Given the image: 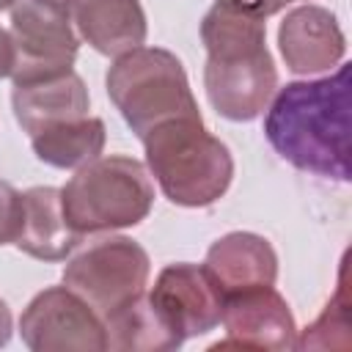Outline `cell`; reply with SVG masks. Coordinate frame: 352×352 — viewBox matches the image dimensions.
Returning a JSON list of instances; mask_svg holds the SVG:
<instances>
[{"mask_svg": "<svg viewBox=\"0 0 352 352\" xmlns=\"http://www.w3.org/2000/svg\"><path fill=\"white\" fill-rule=\"evenodd\" d=\"M19 206H22V192L14 184L0 179V245H8L16 239Z\"/></svg>", "mask_w": 352, "mask_h": 352, "instance_id": "obj_18", "label": "cell"}, {"mask_svg": "<svg viewBox=\"0 0 352 352\" xmlns=\"http://www.w3.org/2000/svg\"><path fill=\"white\" fill-rule=\"evenodd\" d=\"M289 3H294V0H272V11L278 14V11H280V8H286Z\"/></svg>", "mask_w": 352, "mask_h": 352, "instance_id": "obj_21", "label": "cell"}, {"mask_svg": "<svg viewBox=\"0 0 352 352\" xmlns=\"http://www.w3.org/2000/svg\"><path fill=\"white\" fill-rule=\"evenodd\" d=\"M14 63H16V52H14V44H11V33L6 28H0V80L11 77Z\"/></svg>", "mask_w": 352, "mask_h": 352, "instance_id": "obj_19", "label": "cell"}, {"mask_svg": "<svg viewBox=\"0 0 352 352\" xmlns=\"http://www.w3.org/2000/svg\"><path fill=\"white\" fill-rule=\"evenodd\" d=\"M143 148L148 176L176 206H212L231 187L234 157L220 138L206 132L201 116L157 124L143 138Z\"/></svg>", "mask_w": 352, "mask_h": 352, "instance_id": "obj_3", "label": "cell"}, {"mask_svg": "<svg viewBox=\"0 0 352 352\" xmlns=\"http://www.w3.org/2000/svg\"><path fill=\"white\" fill-rule=\"evenodd\" d=\"M104 121L85 116L80 121L38 132L30 138L36 160H41L50 168H82L85 162L96 160L104 148Z\"/></svg>", "mask_w": 352, "mask_h": 352, "instance_id": "obj_17", "label": "cell"}, {"mask_svg": "<svg viewBox=\"0 0 352 352\" xmlns=\"http://www.w3.org/2000/svg\"><path fill=\"white\" fill-rule=\"evenodd\" d=\"M107 96L143 140L157 124L170 118H198L182 60L162 47H135L113 60L104 77Z\"/></svg>", "mask_w": 352, "mask_h": 352, "instance_id": "obj_4", "label": "cell"}, {"mask_svg": "<svg viewBox=\"0 0 352 352\" xmlns=\"http://www.w3.org/2000/svg\"><path fill=\"white\" fill-rule=\"evenodd\" d=\"M8 33L16 52L14 82L50 77L74 66L80 36L69 16V0H14Z\"/></svg>", "mask_w": 352, "mask_h": 352, "instance_id": "obj_7", "label": "cell"}, {"mask_svg": "<svg viewBox=\"0 0 352 352\" xmlns=\"http://www.w3.org/2000/svg\"><path fill=\"white\" fill-rule=\"evenodd\" d=\"M204 267L217 289L228 294L253 286H272L278 278V253L258 234L231 231L209 245Z\"/></svg>", "mask_w": 352, "mask_h": 352, "instance_id": "obj_14", "label": "cell"}, {"mask_svg": "<svg viewBox=\"0 0 352 352\" xmlns=\"http://www.w3.org/2000/svg\"><path fill=\"white\" fill-rule=\"evenodd\" d=\"M220 322L226 327V338L212 349H264L283 352L294 349L297 324L289 302L275 286H253L242 292L223 294Z\"/></svg>", "mask_w": 352, "mask_h": 352, "instance_id": "obj_9", "label": "cell"}, {"mask_svg": "<svg viewBox=\"0 0 352 352\" xmlns=\"http://www.w3.org/2000/svg\"><path fill=\"white\" fill-rule=\"evenodd\" d=\"M278 50L286 69L294 74H319L338 66L346 55V36L336 19L322 6L292 8L278 28Z\"/></svg>", "mask_w": 352, "mask_h": 352, "instance_id": "obj_11", "label": "cell"}, {"mask_svg": "<svg viewBox=\"0 0 352 352\" xmlns=\"http://www.w3.org/2000/svg\"><path fill=\"white\" fill-rule=\"evenodd\" d=\"M19 336L33 352L107 349L104 319L66 286H50L28 302L19 316Z\"/></svg>", "mask_w": 352, "mask_h": 352, "instance_id": "obj_8", "label": "cell"}, {"mask_svg": "<svg viewBox=\"0 0 352 352\" xmlns=\"http://www.w3.org/2000/svg\"><path fill=\"white\" fill-rule=\"evenodd\" d=\"M146 297L182 341L204 336L220 324L223 292L206 267L190 261L168 264L160 270Z\"/></svg>", "mask_w": 352, "mask_h": 352, "instance_id": "obj_10", "label": "cell"}, {"mask_svg": "<svg viewBox=\"0 0 352 352\" xmlns=\"http://www.w3.org/2000/svg\"><path fill=\"white\" fill-rule=\"evenodd\" d=\"M349 63H338L330 77L297 80L272 94L264 135L275 154L297 170L333 182H349Z\"/></svg>", "mask_w": 352, "mask_h": 352, "instance_id": "obj_1", "label": "cell"}, {"mask_svg": "<svg viewBox=\"0 0 352 352\" xmlns=\"http://www.w3.org/2000/svg\"><path fill=\"white\" fill-rule=\"evenodd\" d=\"M148 275L151 261L143 245L129 236H107L72 256L63 267V286L107 319L146 294Z\"/></svg>", "mask_w": 352, "mask_h": 352, "instance_id": "obj_6", "label": "cell"}, {"mask_svg": "<svg viewBox=\"0 0 352 352\" xmlns=\"http://www.w3.org/2000/svg\"><path fill=\"white\" fill-rule=\"evenodd\" d=\"M77 36L107 58H118L146 41V14L140 0H69Z\"/></svg>", "mask_w": 352, "mask_h": 352, "instance_id": "obj_13", "label": "cell"}, {"mask_svg": "<svg viewBox=\"0 0 352 352\" xmlns=\"http://www.w3.org/2000/svg\"><path fill=\"white\" fill-rule=\"evenodd\" d=\"M11 107L16 124L33 138L38 132L80 121L88 116L91 99L82 77L74 69L14 82Z\"/></svg>", "mask_w": 352, "mask_h": 352, "instance_id": "obj_12", "label": "cell"}, {"mask_svg": "<svg viewBox=\"0 0 352 352\" xmlns=\"http://www.w3.org/2000/svg\"><path fill=\"white\" fill-rule=\"evenodd\" d=\"M14 245L38 261H63L80 245V234L69 226L58 187H30L22 192L19 231Z\"/></svg>", "mask_w": 352, "mask_h": 352, "instance_id": "obj_15", "label": "cell"}, {"mask_svg": "<svg viewBox=\"0 0 352 352\" xmlns=\"http://www.w3.org/2000/svg\"><path fill=\"white\" fill-rule=\"evenodd\" d=\"M201 41L206 47L204 88L217 116L228 121L258 118L278 88L264 19L231 11L214 0L201 19Z\"/></svg>", "mask_w": 352, "mask_h": 352, "instance_id": "obj_2", "label": "cell"}, {"mask_svg": "<svg viewBox=\"0 0 352 352\" xmlns=\"http://www.w3.org/2000/svg\"><path fill=\"white\" fill-rule=\"evenodd\" d=\"M107 349L118 352H168L182 346L184 341L168 327V322L157 314L146 294L116 311L104 319Z\"/></svg>", "mask_w": 352, "mask_h": 352, "instance_id": "obj_16", "label": "cell"}, {"mask_svg": "<svg viewBox=\"0 0 352 352\" xmlns=\"http://www.w3.org/2000/svg\"><path fill=\"white\" fill-rule=\"evenodd\" d=\"M11 330H14V322H11V311L6 305V300H0V346L8 344L11 338Z\"/></svg>", "mask_w": 352, "mask_h": 352, "instance_id": "obj_20", "label": "cell"}, {"mask_svg": "<svg viewBox=\"0 0 352 352\" xmlns=\"http://www.w3.org/2000/svg\"><path fill=\"white\" fill-rule=\"evenodd\" d=\"M60 206L80 236L118 231L148 217L154 184L146 165L132 157H96L60 187Z\"/></svg>", "mask_w": 352, "mask_h": 352, "instance_id": "obj_5", "label": "cell"}, {"mask_svg": "<svg viewBox=\"0 0 352 352\" xmlns=\"http://www.w3.org/2000/svg\"><path fill=\"white\" fill-rule=\"evenodd\" d=\"M11 3H14V0H0V11H3V8H11Z\"/></svg>", "mask_w": 352, "mask_h": 352, "instance_id": "obj_22", "label": "cell"}]
</instances>
